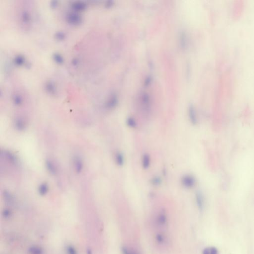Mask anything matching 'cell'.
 I'll use <instances>...</instances> for the list:
<instances>
[{"instance_id":"6da1fadb","label":"cell","mask_w":254,"mask_h":254,"mask_svg":"<svg viewBox=\"0 0 254 254\" xmlns=\"http://www.w3.org/2000/svg\"><path fill=\"white\" fill-rule=\"evenodd\" d=\"M66 20L68 23L73 25H78L82 21V18L80 14L77 12H73L68 13L66 16Z\"/></svg>"},{"instance_id":"7a4b0ae2","label":"cell","mask_w":254,"mask_h":254,"mask_svg":"<svg viewBox=\"0 0 254 254\" xmlns=\"http://www.w3.org/2000/svg\"><path fill=\"white\" fill-rule=\"evenodd\" d=\"M181 183L186 188H192L195 184V178L191 175H186L182 178Z\"/></svg>"},{"instance_id":"3957f363","label":"cell","mask_w":254,"mask_h":254,"mask_svg":"<svg viewBox=\"0 0 254 254\" xmlns=\"http://www.w3.org/2000/svg\"><path fill=\"white\" fill-rule=\"evenodd\" d=\"M157 223L159 226H165L167 223V217L166 213L163 210H162L158 213L157 217Z\"/></svg>"},{"instance_id":"277c9868","label":"cell","mask_w":254,"mask_h":254,"mask_svg":"<svg viewBox=\"0 0 254 254\" xmlns=\"http://www.w3.org/2000/svg\"><path fill=\"white\" fill-rule=\"evenodd\" d=\"M189 117L190 122L193 125L197 124V119L195 109L192 105H191L189 108Z\"/></svg>"},{"instance_id":"5b68a950","label":"cell","mask_w":254,"mask_h":254,"mask_svg":"<svg viewBox=\"0 0 254 254\" xmlns=\"http://www.w3.org/2000/svg\"><path fill=\"white\" fill-rule=\"evenodd\" d=\"M74 166L75 170L78 173H80L83 168V163L80 157H76L74 159Z\"/></svg>"},{"instance_id":"8992f818","label":"cell","mask_w":254,"mask_h":254,"mask_svg":"<svg viewBox=\"0 0 254 254\" xmlns=\"http://www.w3.org/2000/svg\"><path fill=\"white\" fill-rule=\"evenodd\" d=\"M86 4L85 2L82 1H76L73 2L72 4V7L76 11H80L84 10L86 7Z\"/></svg>"},{"instance_id":"52a82bcc","label":"cell","mask_w":254,"mask_h":254,"mask_svg":"<svg viewBox=\"0 0 254 254\" xmlns=\"http://www.w3.org/2000/svg\"><path fill=\"white\" fill-rule=\"evenodd\" d=\"M195 201L197 207L200 210H202L204 206V199L201 192H197L195 194Z\"/></svg>"},{"instance_id":"ba28073f","label":"cell","mask_w":254,"mask_h":254,"mask_svg":"<svg viewBox=\"0 0 254 254\" xmlns=\"http://www.w3.org/2000/svg\"><path fill=\"white\" fill-rule=\"evenodd\" d=\"M45 89L50 94L54 95L57 92L56 87L54 82L51 81H48L45 84Z\"/></svg>"},{"instance_id":"9c48e42d","label":"cell","mask_w":254,"mask_h":254,"mask_svg":"<svg viewBox=\"0 0 254 254\" xmlns=\"http://www.w3.org/2000/svg\"><path fill=\"white\" fill-rule=\"evenodd\" d=\"M118 100L117 98L115 95H113L110 97L106 103L107 108L109 109H112L115 107L116 106L117 104Z\"/></svg>"},{"instance_id":"30bf717a","label":"cell","mask_w":254,"mask_h":254,"mask_svg":"<svg viewBox=\"0 0 254 254\" xmlns=\"http://www.w3.org/2000/svg\"><path fill=\"white\" fill-rule=\"evenodd\" d=\"M14 126L16 127V129L19 131H22L24 130L26 127L25 122L23 120L20 118L16 119V121H15Z\"/></svg>"},{"instance_id":"8fae6325","label":"cell","mask_w":254,"mask_h":254,"mask_svg":"<svg viewBox=\"0 0 254 254\" xmlns=\"http://www.w3.org/2000/svg\"><path fill=\"white\" fill-rule=\"evenodd\" d=\"M46 168L48 171L52 174V175H55L57 173V169L55 167L54 164L50 160H47L46 162Z\"/></svg>"},{"instance_id":"7c38bea8","label":"cell","mask_w":254,"mask_h":254,"mask_svg":"<svg viewBox=\"0 0 254 254\" xmlns=\"http://www.w3.org/2000/svg\"><path fill=\"white\" fill-rule=\"evenodd\" d=\"M115 161L116 163L119 166H122L124 164V157L123 156V154L120 152L116 153L115 156Z\"/></svg>"},{"instance_id":"4fadbf2b","label":"cell","mask_w":254,"mask_h":254,"mask_svg":"<svg viewBox=\"0 0 254 254\" xmlns=\"http://www.w3.org/2000/svg\"><path fill=\"white\" fill-rule=\"evenodd\" d=\"M150 164V158L149 155L144 154L142 159V165L144 169H148Z\"/></svg>"},{"instance_id":"5bb4252c","label":"cell","mask_w":254,"mask_h":254,"mask_svg":"<svg viewBox=\"0 0 254 254\" xmlns=\"http://www.w3.org/2000/svg\"><path fill=\"white\" fill-rule=\"evenodd\" d=\"M21 18L23 23L29 24L31 19L30 14L29 13V12L27 11H23L21 14Z\"/></svg>"},{"instance_id":"9a60e30c","label":"cell","mask_w":254,"mask_h":254,"mask_svg":"<svg viewBox=\"0 0 254 254\" xmlns=\"http://www.w3.org/2000/svg\"><path fill=\"white\" fill-rule=\"evenodd\" d=\"M203 254H218L217 249L213 247H209L204 249L202 252Z\"/></svg>"},{"instance_id":"2e32d148","label":"cell","mask_w":254,"mask_h":254,"mask_svg":"<svg viewBox=\"0 0 254 254\" xmlns=\"http://www.w3.org/2000/svg\"><path fill=\"white\" fill-rule=\"evenodd\" d=\"M15 64L18 66H22L25 63V58L22 55H16L14 59Z\"/></svg>"},{"instance_id":"e0dca14e","label":"cell","mask_w":254,"mask_h":254,"mask_svg":"<svg viewBox=\"0 0 254 254\" xmlns=\"http://www.w3.org/2000/svg\"><path fill=\"white\" fill-rule=\"evenodd\" d=\"M38 191H39V194H40L41 195H46L48 191V185L45 183H43L39 186Z\"/></svg>"},{"instance_id":"ac0fdd59","label":"cell","mask_w":254,"mask_h":254,"mask_svg":"<svg viewBox=\"0 0 254 254\" xmlns=\"http://www.w3.org/2000/svg\"><path fill=\"white\" fill-rule=\"evenodd\" d=\"M13 99L14 103L16 105H20L23 102L22 98L19 94H14L13 96Z\"/></svg>"},{"instance_id":"d6986e66","label":"cell","mask_w":254,"mask_h":254,"mask_svg":"<svg viewBox=\"0 0 254 254\" xmlns=\"http://www.w3.org/2000/svg\"><path fill=\"white\" fill-rule=\"evenodd\" d=\"M142 102L143 105L146 109H148L150 105L149 96L147 94H144L142 96Z\"/></svg>"},{"instance_id":"ffe728a7","label":"cell","mask_w":254,"mask_h":254,"mask_svg":"<svg viewBox=\"0 0 254 254\" xmlns=\"http://www.w3.org/2000/svg\"><path fill=\"white\" fill-rule=\"evenodd\" d=\"M53 57L54 60L58 64H62L64 62V58L60 54L56 53L54 54Z\"/></svg>"},{"instance_id":"44dd1931","label":"cell","mask_w":254,"mask_h":254,"mask_svg":"<svg viewBox=\"0 0 254 254\" xmlns=\"http://www.w3.org/2000/svg\"><path fill=\"white\" fill-rule=\"evenodd\" d=\"M127 124L128 126L131 128H135L137 127V122L135 119L132 117H129L127 120Z\"/></svg>"},{"instance_id":"7402d4cb","label":"cell","mask_w":254,"mask_h":254,"mask_svg":"<svg viewBox=\"0 0 254 254\" xmlns=\"http://www.w3.org/2000/svg\"><path fill=\"white\" fill-rule=\"evenodd\" d=\"M155 239L157 243L160 244H163L165 242V236L163 234H162L161 233H158L156 235Z\"/></svg>"},{"instance_id":"603a6c76","label":"cell","mask_w":254,"mask_h":254,"mask_svg":"<svg viewBox=\"0 0 254 254\" xmlns=\"http://www.w3.org/2000/svg\"><path fill=\"white\" fill-rule=\"evenodd\" d=\"M122 251L123 254H138L135 251L133 250L132 249L128 248V247H122Z\"/></svg>"},{"instance_id":"cb8c5ba5","label":"cell","mask_w":254,"mask_h":254,"mask_svg":"<svg viewBox=\"0 0 254 254\" xmlns=\"http://www.w3.org/2000/svg\"><path fill=\"white\" fill-rule=\"evenodd\" d=\"M151 183L153 185L157 186L160 185V184L161 183V179L159 177L156 176V177L152 178Z\"/></svg>"},{"instance_id":"d4e9b609","label":"cell","mask_w":254,"mask_h":254,"mask_svg":"<svg viewBox=\"0 0 254 254\" xmlns=\"http://www.w3.org/2000/svg\"><path fill=\"white\" fill-rule=\"evenodd\" d=\"M5 157L7 158L8 160H10V161L12 162V163H16V159L14 155L12 154L11 153H5Z\"/></svg>"},{"instance_id":"484cf974","label":"cell","mask_w":254,"mask_h":254,"mask_svg":"<svg viewBox=\"0 0 254 254\" xmlns=\"http://www.w3.org/2000/svg\"><path fill=\"white\" fill-rule=\"evenodd\" d=\"M186 36L184 33H182L181 35V38H180V43L181 44L182 47L184 48L186 47Z\"/></svg>"},{"instance_id":"4316f807","label":"cell","mask_w":254,"mask_h":254,"mask_svg":"<svg viewBox=\"0 0 254 254\" xmlns=\"http://www.w3.org/2000/svg\"><path fill=\"white\" fill-rule=\"evenodd\" d=\"M65 36H66L65 33L63 31H58V32H56V34H55L56 38L58 40H62L64 39Z\"/></svg>"},{"instance_id":"83f0119b","label":"cell","mask_w":254,"mask_h":254,"mask_svg":"<svg viewBox=\"0 0 254 254\" xmlns=\"http://www.w3.org/2000/svg\"><path fill=\"white\" fill-rule=\"evenodd\" d=\"M52 7H56L57 5H58V2L57 1H53L51 2V4Z\"/></svg>"},{"instance_id":"f1b7e54d","label":"cell","mask_w":254,"mask_h":254,"mask_svg":"<svg viewBox=\"0 0 254 254\" xmlns=\"http://www.w3.org/2000/svg\"><path fill=\"white\" fill-rule=\"evenodd\" d=\"M150 82H151V78H148L146 80V82H145V85L146 86H147V85H148L150 83Z\"/></svg>"},{"instance_id":"f546056e","label":"cell","mask_w":254,"mask_h":254,"mask_svg":"<svg viewBox=\"0 0 254 254\" xmlns=\"http://www.w3.org/2000/svg\"><path fill=\"white\" fill-rule=\"evenodd\" d=\"M113 5V2L112 1H108L106 5L107 7H110L111 6H112Z\"/></svg>"}]
</instances>
